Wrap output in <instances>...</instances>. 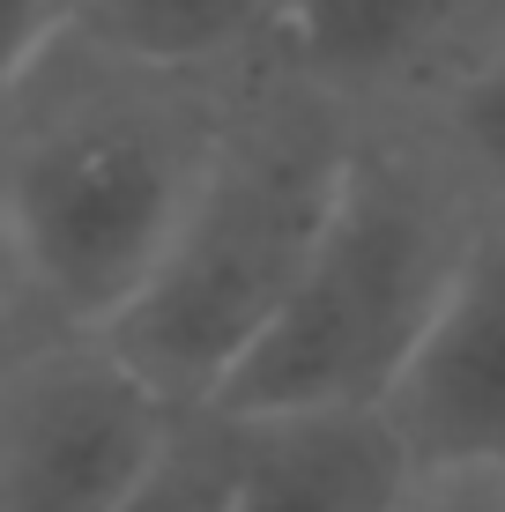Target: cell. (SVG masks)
I'll return each mask as SVG.
<instances>
[{"label": "cell", "instance_id": "obj_13", "mask_svg": "<svg viewBox=\"0 0 505 512\" xmlns=\"http://www.w3.org/2000/svg\"><path fill=\"white\" fill-rule=\"evenodd\" d=\"M402 512H505V468H416Z\"/></svg>", "mask_w": 505, "mask_h": 512}, {"label": "cell", "instance_id": "obj_7", "mask_svg": "<svg viewBox=\"0 0 505 512\" xmlns=\"http://www.w3.org/2000/svg\"><path fill=\"white\" fill-rule=\"evenodd\" d=\"M231 512H402L416 461L387 409H283L231 416Z\"/></svg>", "mask_w": 505, "mask_h": 512}, {"label": "cell", "instance_id": "obj_4", "mask_svg": "<svg viewBox=\"0 0 505 512\" xmlns=\"http://www.w3.org/2000/svg\"><path fill=\"white\" fill-rule=\"evenodd\" d=\"M505 45V0H283L231 82L364 134H402Z\"/></svg>", "mask_w": 505, "mask_h": 512}, {"label": "cell", "instance_id": "obj_11", "mask_svg": "<svg viewBox=\"0 0 505 512\" xmlns=\"http://www.w3.org/2000/svg\"><path fill=\"white\" fill-rule=\"evenodd\" d=\"M52 342H67V327H60V312L45 305V290H38V275H30L15 231L0 223V379H8L15 364H30L38 349H52Z\"/></svg>", "mask_w": 505, "mask_h": 512}, {"label": "cell", "instance_id": "obj_2", "mask_svg": "<svg viewBox=\"0 0 505 512\" xmlns=\"http://www.w3.org/2000/svg\"><path fill=\"white\" fill-rule=\"evenodd\" d=\"M231 127L134 297L97 327L171 409H208L298 290L357 134L312 104L231 82Z\"/></svg>", "mask_w": 505, "mask_h": 512}, {"label": "cell", "instance_id": "obj_12", "mask_svg": "<svg viewBox=\"0 0 505 512\" xmlns=\"http://www.w3.org/2000/svg\"><path fill=\"white\" fill-rule=\"evenodd\" d=\"M67 38V0H0V97Z\"/></svg>", "mask_w": 505, "mask_h": 512}, {"label": "cell", "instance_id": "obj_3", "mask_svg": "<svg viewBox=\"0 0 505 512\" xmlns=\"http://www.w3.org/2000/svg\"><path fill=\"white\" fill-rule=\"evenodd\" d=\"M476 216L483 208L409 141L364 134L298 290L283 297L253 357L208 409H387L394 379L409 372L468 238H476Z\"/></svg>", "mask_w": 505, "mask_h": 512}, {"label": "cell", "instance_id": "obj_9", "mask_svg": "<svg viewBox=\"0 0 505 512\" xmlns=\"http://www.w3.org/2000/svg\"><path fill=\"white\" fill-rule=\"evenodd\" d=\"M394 141H409L424 164H439L476 208H505V45L483 67L431 104L424 119H409Z\"/></svg>", "mask_w": 505, "mask_h": 512}, {"label": "cell", "instance_id": "obj_6", "mask_svg": "<svg viewBox=\"0 0 505 512\" xmlns=\"http://www.w3.org/2000/svg\"><path fill=\"white\" fill-rule=\"evenodd\" d=\"M387 416L416 468H505V208H483Z\"/></svg>", "mask_w": 505, "mask_h": 512}, {"label": "cell", "instance_id": "obj_8", "mask_svg": "<svg viewBox=\"0 0 505 512\" xmlns=\"http://www.w3.org/2000/svg\"><path fill=\"white\" fill-rule=\"evenodd\" d=\"M283 0H67V30L127 52V60L186 67V75H238L268 38Z\"/></svg>", "mask_w": 505, "mask_h": 512}, {"label": "cell", "instance_id": "obj_5", "mask_svg": "<svg viewBox=\"0 0 505 512\" xmlns=\"http://www.w3.org/2000/svg\"><path fill=\"white\" fill-rule=\"evenodd\" d=\"M156 386L97 334H67L0 379V512H119L171 438Z\"/></svg>", "mask_w": 505, "mask_h": 512}, {"label": "cell", "instance_id": "obj_10", "mask_svg": "<svg viewBox=\"0 0 505 512\" xmlns=\"http://www.w3.org/2000/svg\"><path fill=\"white\" fill-rule=\"evenodd\" d=\"M238 475V423L223 409H179L171 438L156 446L142 483L119 498V512H231Z\"/></svg>", "mask_w": 505, "mask_h": 512}, {"label": "cell", "instance_id": "obj_1", "mask_svg": "<svg viewBox=\"0 0 505 512\" xmlns=\"http://www.w3.org/2000/svg\"><path fill=\"white\" fill-rule=\"evenodd\" d=\"M231 104V75L127 60L82 30L0 97V223L67 334H97L134 297Z\"/></svg>", "mask_w": 505, "mask_h": 512}]
</instances>
